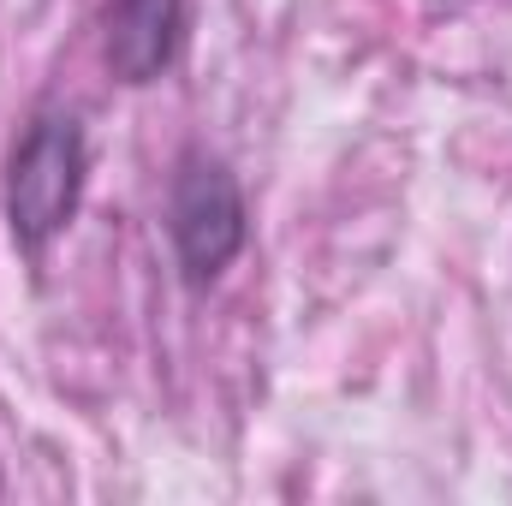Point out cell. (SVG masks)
<instances>
[{
    "label": "cell",
    "instance_id": "obj_1",
    "mask_svg": "<svg viewBox=\"0 0 512 506\" xmlns=\"http://www.w3.org/2000/svg\"><path fill=\"white\" fill-rule=\"evenodd\" d=\"M90 179V143L72 114H36L6 161V227L24 256H42L78 215Z\"/></svg>",
    "mask_w": 512,
    "mask_h": 506
},
{
    "label": "cell",
    "instance_id": "obj_2",
    "mask_svg": "<svg viewBox=\"0 0 512 506\" xmlns=\"http://www.w3.org/2000/svg\"><path fill=\"white\" fill-rule=\"evenodd\" d=\"M167 233H173V256L185 286H215L233 256L245 251L251 215H245V191L227 173V161L215 155H185L173 173V197H167Z\"/></svg>",
    "mask_w": 512,
    "mask_h": 506
},
{
    "label": "cell",
    "instance_id": "obj_3",
    "mask_svg": "<svg viewBox=\"0 0 512 506\" xmlns=\"http://www.w3.org/2000/svg\"><path fill=\"white\" fill-rule=\"evenodd\" d=\"M185 48V0H114L108 6V72L120 84H155Z\"/></svg>",
    "mask_w": 512,
    "mask_h": 506
}]
</instances>
